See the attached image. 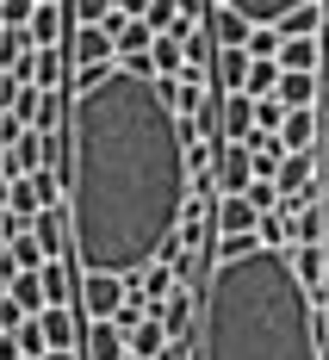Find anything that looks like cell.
<instances>
[{"label":"cell","instance_id":"6da1fadb","mask_svg":"<svg viewBox=\"0 0 329 360\" xmlns=\"http://www.w3.org/2000/svg\"><path fill=\"white\" fill-rule=\"evenodd\" d=\"M69 243L81 274H143L193 205L186 124L155 81L124 69L69 75Z\"/></svg>","mask_w":329,"mask_h":360},{"label":"cell","instance_id":"7a4b0ae2","mask_svg":"<svg viewBox=\"0 0 329 360\" xmlns=\"http://www.w3.org/2000/svg\"><path fill=\"white\" fill-rule=\"evenodd\" d=\"M329 317L280 249L212 261L199 286V360H323Z\"/></svg>","mask_w":329,"mask_h":360},{"label":"cell","instance_id":"3957f363","mask_svg":"<svg viewBox=\"0 0 329 360\" xmlns=\"http://www.w3.org/2000/svg\"><path fill=\"white\" fill-rule=\"evenodd\" d=\"M81 311H87V323H118V311H124V280L118 274H81Z\"/></svg>","mask_w":329,"mask_h":360},{"label":"cell","instance_id":"277c9868","mask_svg":"<svg viewBox=\"0 0 329 360\" xmlns=\"http://www.w3.org/2000/svg\"><path fill=\"white\" fill-rule=\"evenodd\" d=\"M261 230V212L249 205V199H224L218 193V205H212V236L218 243H249Z\"/></svg>","mask_w":329,"mask_h":360},{"label":"cell","instance_id":"5b68a950","mask_svg":"<svg viewBox=\"0 0 329 360\" xmlns=\"http://www.w3.org/2000/svg\"><path fill=\"white\" fill-rule=\"evenodd\" d=\"M286 261H292V280L311 292V304H323L329 298V243L323 249H286Z\"/></svg>","mask_w":329,"mask_h":360},{"label":"cell","instance_id":"8992f818","mask_svg":"<svg viewBox=\"0 0 329 360\" xmlns=\"http://www.w3.org/2000/svg\"><path fill=\"white\" fill-rule=\"evenodd\" d=\"M25 230L37 236V249H44V261H63V255L75 249V243H69V205H50V212H37L32 224H25Z\"/></svg>","mask_w":329,"mask_h":360},{"label":"cell","instance_id":"52a82bcc","mask_svg":"<svg viewBox=\"0 0 329 360\" xmlns=\"http://www.w3.org/2000/svg\"><path fill=\"white\" fill-rule=\"evenodd\" d=\"M255 186V162H249V149L243 143H224L218 149V193L224 199H243Z\"/></svg>","mask_w":329,"mask_h":360},{"label":"cell","instance_id":"ba28073f","mask_svg":"<svg viewBox=\"0 0 329 360\" xmlns=\"http://www.w3.org/2000/svg\"><path fill=\"white\" fill-rule=\"evenodd\" d=\"M224 13H236L243 25H273L280 32V19L286 13H298V6H311V0H218Z\"/></svg>","mask_w":329,"mask_h":360},{"label":"cell","instance_id":"9c48e42d","mask_svg":"<svg viewBox=\"0 0 329 360\" xmlns=\"http://www.w3.org/2000/svg\"><path fill=\"white\" fill-rule=\"evenodd\" d=\"M81 360H131V342L118 323H87L81 329Z\"/></svg>","mask_w":329,"mask_h":360},{"label":"cell","instance_id":"30bf717a","mask_svg":"<svg viewBox=\"0 0 329 360\" xmlns=\"http://www.w3.org/2000/svg\"><path fill=\"white\" fill-rule=\"evenodd\" d=\"M317 131H323L317 112H286V124H280V149H286V155H317Z\"/></svg>","mask_w":329,"mask_h":360},{"label":"cell","instance_id":"8fae6325","mask_svg":"<svg viewBox=\"0 0 329 360\" xmlns=\"http://www.w3.org/2000/svg\"><path fill=\"white\" fill-rule=\"evenodd\" d=\"M37 329H44V354H75V348H81V323H75V311H44Z\"/></svg>","mask_w":329,"mask_h":360},{"label":"cell","instance_id":"7c38bea8","mask_svg":"<svg viewBox=\"0 0 329 360\" xmlns=\"http://www.w3.org/2000/svg\"><path fill=\"white\" fill-rule=\"evenodd\" d=\"M37 168H44V131H19L6 143V180H25Z\"/></svg>","mask_w":329,"mask_h":360},{"label":"cell","instance_id":"4fadbf2b","mask_svg":"<svg viewBox=\"0 0 329 360\" xmlns=\"http://www.w3.org/2000/svg\"><path fill=\"white\" fill-rule=\"evenodd\" d=\"M37 50H69V6H37V19L25 25Z\"/></svg>","mask_w":329,"mask_h":360},{"label":"cell","instance_id":"5bb4252c","mask_svg":"<svg viewBox=\"0 0 329 360\" xmlns=\"http://www.w3.org/2000/svg\"><path fill=\"white\" fill-rule=\"evenodd\" d=\"M286 224H292V249H323V243H329L323 199H317V205H304V212H286Z\"/></svg>","mask_w":329,"mask_h":360},{"label":"cell","instance_id":"9a60e30c","mask_svg":"<svg viewBox=\"0 0 329 360\" xmlns=\"http://www.w3.org/2000/svg\"><path fill=\"white\" fill-rule=\"evenodd\" d=\"M280 69L286 75H317L323 69V37H286L280 44Z\"/></svg>","mask_w":329,"mask_h":360},{"label":"cell","instance_id":"2e32d148","mask_svg":"<svg viewBox=\"0 0 329 360\" xmlns=\"http://www.w3.org/2000/svg\"><path fill=\"white\" fill-rule=\"evenodd\" d=\"M286 112H317V100H323V81L317 75H280V94H273Z\"/></svg>","mask_w":329,"mask_h":360},{"label":"cell","instance_id":"e0dca14e","mask_svg":"<svg viewBox=\"0 0 329 360\" xmlns=\"http://www.w3.org/2000/svg\"><path fill=\"white\" fill-rule=\"evenodd\" d=\"M249 137H255V100L230 94L224 100V143H249Z\"/></svg>","mask_w":329,"mask_h":360},{"label":"cell","instance_id":"ac0fdd59","mask_svg":"<svg viewBox=\"0 0 329 360\" xmlns=\"http://www.w3.org/2000/svg\"><path fill=\"white\" fill-rule=\"evenodd\" d=\"M280 37H329V6L311 0V6L286 13V19H280Z\"/></svg>","mask_w":329,"mask_h":360},{"label":"cell","instance_id":"d6986e66","mask_svg":"<svg viewBox=\"0 0 329 360\" xmlns=\"http://www.w3.org/2000/svg\"><path fill=\"white\" fill-rule=\"evenodd\" d=\"M124 342H131V360H162V354H168V329L155 323V317H143Z\"/></svg>","mask_w":329,"mask_h":360},{"label":"cell","instance_id":"ffe728a7","mask_svg":"<svg viewBox=\"0 0 329 360\" xmlns=\"http://www.w3.org/2000/svg\"><path fill=\"white\" fill-rule=\"evenodd\" d=\"M6 298H13L25 317H44V311H50V304H44V280H37V274H13V280H6Z\"/></svg>","mask_w":329,"mask_h":360},{"label":"cell","instance_id":"44dd1931","mask_svg":"<svg viewBox=\"0 0 329 360\" xmlns=\"http://www.w3.org/2000/svg\"><path fill=\"white\" fill-rule=\"evenodd\" d=\"M37 280H44V304H50V311H69V267H63V261H44V267H37Z\"/></svg>","mask_w":329,"mask_h":360},{"label":"cell","instance_id":"7402d4cb","mask_svg":"<svg viewBox=\"0 0 329 360\" xmlns=\"http://www.w3.org/2000/svg\"><path fill=\"white\" fill-rule=\"evenodd\" d=\"M6 267H13V274H37V267H44V249H37L32 230H19V236L6 243Z\"/></svg>","mask_w":329,"mask_h":360},{"label":"cell","instance_id":"603a6c76","mask_svg":"<svg viewBox=\"0 0 329 360\" xmlns=\"http://www.w3.org/2000/svg\"><path fill=\"white\" fill-rule=\"evenodd\" d=\"M280 63H249V81H243V94H249V100H273V94H280Z\"/></svg>","mask_w":329,"mask_h":360},{"label":"cell","instance_id":"cb8c5ba5","mask_svg":"<svg viewBox=\"0 0 329 360\" xmlns=\"http://www.w3.org/2000/svg\"><path fill=\"white\" fill-rule=\"evenodd\" d=\"M280 44H286V37L273 32V25H255L243 50H249V63H280Z\"/></svg>","mask_w":329,"mask_h":360},{"label":"cell","instance_id":"d4e9b609","mask_svg":"<svg viewBox=\"0 0 329 360\" xmlns=\"http://www.w3.org/2000/svg\"><path fill=\"white\" fill-rule=\"evenodd\" d=\"M143 25H149V37H174V25H181V6H174V0H149Z\"/></svg>","mask_w":329,"mask_h":360},{"label":"cell","instance_id":"484cf974","mask_svg":"<svg viewBox=\"0 0 329 360\" xmlns=\"http://www.w3.org/2000/svg\"><path fill=\"white\" fill-rule=\"evenodd\" d=\"M63 6H69V25H106L112 13H118L112 0H63Z\"/></svg>","mask_w":329,"mask_h":360},{"label":"cell","instance_id":"4316f807","mask_svg":"<svg viewBox=\"0 0 329 360\" xmlns=\"http://www.w3.org/2000/svg\"><path fill=\"white\" fill-rule=\"evenodd\" d=\"M32 19H37V0H0V25L6 32H25Z\"/></svg>","mask_w":329,"mask_h":360},{"label":"cell","instance_id":"83f0119b","mask_svg":"<svg viewBox=\"0 0 329 360\" xmlns=\"http://www.w3.org/2000/svg\"><path fill=\"white\" fill-rule=\"evenodd\" d=\"M243 199H249V205H255L261 217H273V212H280V193H273V180H255V186H249Z\"/></svg>","mask_w":329,"mask_h":360},{"label":"cell","instance_id":"f1b7e54d","mask_svg":"<svg viewBox=\"0 0 329 360\" xmlns=\"http://www.w3.org/2000/svg\"><path fill=\"white\" fill-rule=\"evenodd\" d=\"M280 124H286V106L280 100H255V131H273L280 137Z\"/></svg>","mask_w":329,"mask_h":360},{"label":"cell","instance_id":"f546056e","mask_svg":"<svg viewBox=\"0 0 329 360\" xmlns=\"http://www.w3.org/2000/svg\"><path fill=\"white\" fill-rule=\"evenodd\" d=\"M112 6H118V19H143L149 13V0H112Z\"/></svg>","mask_w":329,"mask_h":360},{"label":"cell","instance_id":"4dcf8cb0","mask_svg":"<svg viewBox=\"0 0 329 360\" xmlns=\"http://www.w3.org/2000/svg\"><path fill=\"white\" fill-rule=\"evenodd\" d=\"M19 230H25V224H19V217L6 212V205H0V243H13V236H19Z\"/></svg>","mask_w":329,"mask_h":360},{"label":"cell","instance_id":"1f68e13d","mask_svg":"<svg viewBox=\"0 0 329 360\" xmlns=\"http://www.w3.org/2000/svg\"><path fill=\"white\" fill-rule=\"evenodd\" d=\"M13 87H19V81H13V75L0 69V112H6V100H13Z\"/></svg>","mask_w":329,"mask_h":360},{"label":"cell","instance_id":"d6a6232c","mask_svg":"<svg viewBox=\"0 0 329 360\" xmlns=\"http://www.w3.org/2000/svg\"><path fill=\"white\" fill-rule=\"evenodd\" d=\"M6 193H13V180H6V174H0V205H6Z\"/></svg>","mask_w":329,"mask_h":360},{"label":"cell","instance_id":"836d02e7","mask_svg":"<svg viewBox=\"0 0 329 360\" xmlns=\"http://www.w3.org/2000/svg\"><path fill=\"white\" fill-rule=\"evenodd\" d=\"M44 360H81V354H44Z\"/></svg>","mask_w":329,"mask_h":360},{"label":"cell","instance_id":"e575fe53","mask_svg":"<svg viewBox=\"0 0 329 360\" xmlns=\"http://www.w3.org/2000/svg\"><path fill=\"white\" fill-rule=\"evenodd\" d=\"M317 311H323V317H329V298H323V304H317Z\"/></svg>","mask_w":329,"mask_h":360},{"label":"cell","instance_id":"d590c367","mask_svg":"<svg viewBox=\"0 0 329 360\" xmlns=\"http://www.w3.org/2000/svg\"><path fill=\"white\" fill-rule=\"evenodd\" d=\"M323 63H329V37H323Z\"/></svg>","mask_w":329,"mask_h":360},{"label":"cell","instance_id":"8d00e7d4","mask_svg":"<svg viewBox=\"0 0 329 360\" xmlns=\"http://www.w3.org/2000/svg\"><path fill=\"white\" fill-rule=\"evenodd\" d=\"M323 106H329V81H323Z\"/></svg>","mask_w":329,"mask_h":360},{"label":"cell","instance_id":"74e56055","mask_svg":"<svg viewBox=\"0 0 329 360\" xmlns=\"http://www.w3.org/2000/svg\"><path fill=\"white\" fill-rule=\"evenodd\" d=\"M0 298H6V280H0Z\"/></svg>","mask_w":329,"mask_h":360},{"label":"cell","instance_id":"f35d334b","mask_svg":"<svg viewBox=\"0 0 329 360\" xmlns=\"http://www.w3.org/2000/svg\"><path fill=\"white\" fill-rule=\"evenodd\" d=\"M323 217H329V199H323Z\"/></svg>","mask_w":329,"mask_h":360},{"label":"cell","instance_id":"ab89813d","mask_svg":"<svg viewBox=\"0 0 329 360\" xmlns=\"http://www.w3.org/2000/svg\"><path fill=\"white\" fill-rule=\"evenodd\" d=\"M323 6H329V0H323Z\"/></svg>","mask_w":329,"mask_h":360}]
</instances>
